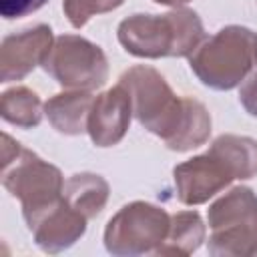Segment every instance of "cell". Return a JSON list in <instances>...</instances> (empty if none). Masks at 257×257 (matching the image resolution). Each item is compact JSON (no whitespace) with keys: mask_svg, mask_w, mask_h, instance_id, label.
<instances>
[{"mask_svg":"<svg viewBox=\"0 0 257 257\" xmlns=\"http://www.w3.org/2000/svg\"><path fill=\"white\" fill-rule=\"evenodd\" d=\"M118 82L131 94L137 122L157 135L167 149L187 153L209 141L211 114L207 106L195 98L175 94L165 76L153 66H131Z\"/></svg>","mask_w":257,"mask_h":257,"instance_id":"6da1fadb","label":"cell"},{"mask_svg":"<svg viewBox=\"0 0 257 257\" xmlns=\"http://www.w3.org/2000/svg\"><path fill=\"white\" fill-rule=\"evenodd\" d=\"M116 36L137 58H189L205 40V26L195 10L179 6L165 14H133L118 24Z\"/></svg>","mask_w":257,"mask_h":257,"instance_id":"7a4b0ae2","label":"cell"},{"mask_svg":"<svg viewBox=\"0 0 257 257\" xmlns=\"http://www.w3.org/2000/svg\"><path fill=\"white\" fill-rule=\"evenodd\" d=\"M64 183L58 167L2 133V187L20 201L28 231L60 203Z\"/></svg>","mask_w":257,"mask_h":257,"instance_id":"3957f363","label":"cell"},{"mask_svg":"<svg viewBox=\"0 0 257 257\" xmlns=\"http://www.w3.org/2000/svg\"><path fill=\"white\" fill-rule=\"evenodd\" d=\"M257 34L241 24L223 26L205 38L189 56V66L201 84L213 90H233L255 66Z\"/></svg>","mask_w":257,"mask_h":257,"instance_id":"277c9868","label":"cell"},{"mask_svg":"<svg viewBox=\"0 0 257 257\" xmlns=\"http://www.w3.org/2000/svg\"><path fill=\"white\" fill-rule=\"evenodd\" d=\"M207 249L215 257L257 255V193L233 187L207 211Z\"/></svg>","mask_w":257,"mask_h":257,"instance_id":"5b68a950","label":"cell"},{"mask_svg":"<svg viewBox=\"0 0 257 257\" xmlns=\"http://www.w3.org/2000/svg\"><path fill=\"white\" fill-rule=\"evenodd\" d=\"M171 215L153 203L133 201L110 217L104 229V247L116 257L155 255L167 239Z\"/></svg>","mask_w":257,"mask_h":257,"instance_id":"8992f818","label":"cell"},{"mask_svg":"<svg viewBox=\"0 0 257 257\" xmlns=\"http://www.w3.org/2000/svg\"><path fill=\"white\" fill-rule=\"evenodd\" d=\"M40 66L66 90L92 92L108 80L104 50L78 34L56 36Z\"/></svg>","mask_w":257,"mask_h":257,"instance_id":"52a82bcc","label":"cell"},{"mask_svg":"<svg viewBox=\"0 0 257 257\" xmlns=\"http://www.w3.org/2000/svg\"><path fill=\"white\" fill-rule=\"evenodd\" d=\"M173 181L177 199L183 205L195 207L207 203L211 197L237 181V173L221 153L209 147L207 153L179 163L173 169Z\"/></svg>","mask_w":257,"mask_h":257,"instance_id":"ba28073f","label":"cell"},{"mask_svg":"<svg viewBox=\"0 0 257 257\" xmlns=\"http://www.w3.org/2000/svg\"><path fill=\"white\" fill-rule=\"evenodd\" d=\"M54 42L48 24H36L4 36L0 44V82H14L28 76L42 64Z\"/></svg>","mask_w":257,"mask_h":257,"instance_id":"9c48e42d","label":"cell"},{"mask_svg":"<svg viewBox=\"0 0 257 257\" xmlns=\"http://www.w3.org/2000/svg\"><path fill=\"white\" fill-rule=\"evenodd\" d=\"M133 118V102L126 86L120 82L102 94L94 96L90 114H88V137L90 141L104 149L118 145L131 124Z\"/></svg>","mask_w":257,"mask_h":257,"instance_id":"30bf717a","label":"cell"},{"mask_svg":"<svg viewBox=\"0 0 257 257\" xmlns=\"http://www.w3.org/2000/svg\"><path fill=\"white\" fill-rule=\"evenodd\" d=\"M86 223L88 219L80 211L72 209L64 199H60V203L50 209L30 229V233L40 251L56 255L80 241V237L86 233Z\"/></svg>","mask_w":257,"mask_h":257,"instance_id":"8fae6325","label":"cell"},{"mask_svg":"<svg viewBox=\"0 0 257 257\" xmlns=\"http://www.w3.org/2000/svg\"><path fill=\"white\" fill-rule=\"evenodd\" d=\"M94 96L86 90H64L44 102V116L60 135L76 137L86 133Z\"/></svg>","mask_w":257,"mask_h":257,"instance_id":"7c38bea8","label":"cell"},{"mask_svg":"<svg viewBox=\"0 0 257 257\" xmlns=\"http://www.w3.org/2000/svg\"><path fill=\"white\" fill-rule=\"evenodd\" d=\"M110 187L106 179L94 173H76L66 179L62 199L76 211H80L88 221L100 215L106 207Z\"/></svg>","mask_w":257,"mask_h":257,"instance_id":"4fadbf2b","label":"cell"},{"mask_svg":"<svg viewBox=\"0 0 257 257\" xmlns=\"http://www.w3.org/2000/svg\"><path fill=\"white\" fill-rule=\"evenodd\" d=\"M207 237V225L197 211H179L171 215L167 239L155 255H191Z\"/></svg>","mask_w":257,"mask_h":257,"instance_id":"5bb4252c","label":"cell"},{"mask_svg":"<svg viewBox=\"0 0 257 257\" xmlns=\"http://www.w3.org/2000/svg\"><path fill=\"white\" fill-rule=\"evenodd\" d=\"M0 116L18 128H34L44 116V104L32 88L12 86L2 92Z\"/></svg>","mask_w":257,"mask_h":257,"instance_id":"9a60e30c","label":"cell"},{"mask_svg":"<svg viewBox=\"0 0 257 257\" xmlns=\"http://www.w3.org/2000/svg\"><path fill=\"white\" fill-rule=\"evenodd\" d=\"M211 149L221 153L235 169L237 179L257 175V141L241 135H221L211 143Z\"/></svg>","mask_w":257,"mask_h":257,"instance_id":"2e32d148","label":"cell"},{"mask_svg":"<svg viewBox=\"0 0 257 257\" xmlns=\"http://www.w3.org/2000/svg\"><path fill=\"white\" fill-rule=\"evenodd\" d=\"M122 4L124 0H62V10L74 28H82L92 16L116 10Z\"/></svg>","mask_w":257,"mask_h":257,"instance_id":"e0dca14e","label":"cell"},{"mask_svg":"<svg viewBox=\"0 0 257 257\" xmlns=\"http://www.w3.org/2000/svg\"><path fill=\"white\" fill-rule=\"evenodd\" d=\"M48 0H0V14L4 20H14L40 10Z\"/></svg>","mask_w":257,"mask_h":257,"instance_id":"ac0fdd59","label":"cell"},{"mask_svg":"<svg viewBox=\"0 0 257 257\" xmlns=\"http://www.w3.org/2000/svg\"><path fill=\"white\" fill-rule=\"evenodd\" d=\"M239 102L251 116H257V68L255 66L239 86Z\"/></svg>","mask_w":257,"mask_h":257,"instance_id":"d6986e66","label":"cell"},{"mask_svg":"<svg viewBox=\"0 0 257 257\" xmlns=\"http://www.w3.org/2000/svg\"><path fill=\"white\" fill-rule=\"evenodd\" d=\"M153 2L163 4V6H171V8H179V6H183V4H187L191 0H153Z\"/></svg>","mask_w":257,"mask_h":257,"instance_id":"ffe728a7","label":"cell"},{"mask_svg":"<svg viewBox=\"0 0 257 257\" xmlns=\"http://www.w3.org/2000/svg\"><path fill=\"white\" fill-rule=\"evenodd\" d=\"M255 68H257V48H255Z\"/></svg>","mask_w":257,"mask_h":257,"instance_id":"44dd1931","label":"cell"}]
</instances>
